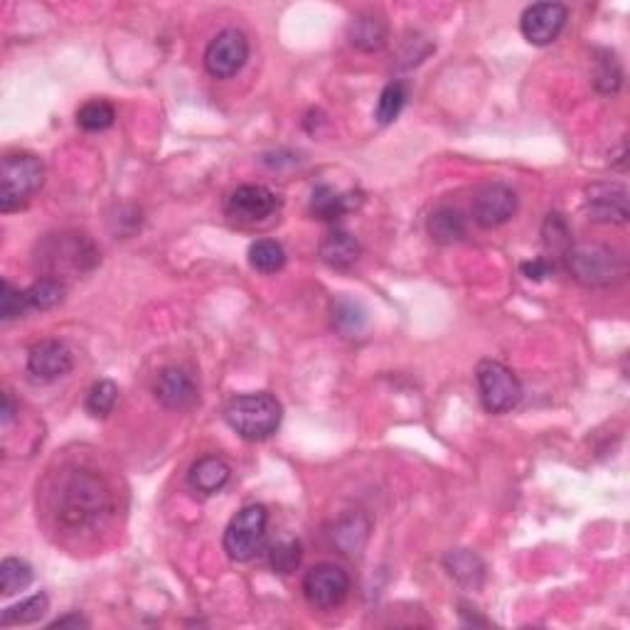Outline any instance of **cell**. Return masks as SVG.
Here are the masks:
<instances>
[{
    "label": "cell",
    "instance_id": "d590c367",
    "mask_svg": "<svg viewBox=\"0 0 630 630\" xmlns=\"http://www.w3.org/2000/svg\"><path fill=\"white\" fill-rule=\"evenodd\" d=\"M15 419V402L13 397H10V392L3 394V416H0V424H3V429H8L10 421Z\"/></svg>",
    "mask_w": 630,
    "mask_h": 630
},
{
    "label": "cell",
    "instance_id": "83f0119b",
    "mask_svg": "<svg viewBox=\"0 0 630 630\" xmlns=\"http://www.w3.org/2000/svg\"><path fill=\"white\" fill-rule=\"evenodd\" d=\"M116 402H119V387H116L111 379H99V382H94L92 389L87 392L84 407H87V411L94 419H104V416H109L111 411H114Z\"/></svg>",
    "mask_w": 630,
    "mask_h": 630
},
{
    "label": "cell",
    "instance_id": "d6a6232c",
    "mask_svg": "<svg viewBox=\"0 0 630 630\" xmlns=\"http://www.w3.org/2000/svg\"><path fill=\"white\" fill-rule=\"evenodd\" d=\"M23 313H28V306H25V291H18L10 281H3V284H0V318L15 320Z\"/></svg>",
    "mask_w": 630,
    "mask_h": 630
},
{
    "label": "cell",
    "instance_id": "1f68e13d",
    "mask_svg": "<svg viewBox=\"0 0 630 630\" xmlns=\"http://www.w3.org/2000/svg\"><path fill=\"white\" fill-rule=\"evenodd\" d=\"M596 89L603 94H616L623 84V69L613 55H608L596 64Z\"/></svg>",
    "mask_w": 630,
    "mask_h": 630
},
{
    "label": "cell",
    "instance_id": "6da1fadb",
    "mask_svg": "<svg viewBox=\"0 0 630 630\" xmlns=\"http://www.w3.org/2000/svg\"><path fill=\"white\" fill-rule=\"evenodd\" d=\"M111 512L109 488L89 471H74L55 495L57 522L67 530H87Z\"/></svg>",
    "mask_w": 630,
    "mask_h": 630
},
{
    "label": "cell",
    "instance_id": "ba28073f",
    "mask_svg": "<svg viewBox=\"0 0 630 630\" xmlns=\"http://www.w3.org/2000/svg\"><path fill=\"white\" fill-rule=\"evenodd\" d=\"M249 60V40L242 30L227 28L217 32L205 50V69L210 77L229 79Z\"/></svg>",
    "mask_w": 630,
    "mask_h": 630
},
{
    "label": "cell",
    "instance_id": "f546056e",
    "mask_svg": "<svg viewBox=\"0 0 630 630\" xmlns=\"http://www.w3.org/2000/svg\"><path fill=\"white\" fill-rule=\"evenodd\" d=\"M301 557L303 549L298 539H284V542H279L269 552L271 567H274V571H279V574H291V571H296L298 564H301Z\"/></svg>",
    "mask_w": 630,
    "mask_h": 630
},
{
    "label": "cell",
    "instance_id": "30bf717a",
    "mask_svg": "<svg viewBox=\"0 0 630 630\" xmlns=\"http://www.w3.org/2000/svg\"><path fill=\"white\" fill-rule=\"evenodd\" d=\"M567 20H569L567 5L535 3L522 13L520 30L530 45L544 47V45H552V42L562 35Z\"/></svg>",
    "mask_w": 630,
    "mask_h": 630
},
{
    "label": "cell",
    "instance_id": "4dcf8cb0",
    "mask_svg": "<svg viewBox=\"0 0 630 630\" xmlns=\"http://www.w3.org/2000/svg\"><path fill=\"white\" fill-rule=\"evenodd\" d=\"M542 237L547 249H552V252H559L564 256L571 249V229L562 215H549L544 220Z\"/></svg>",
    "mask_w": 630,
    "mask_h": 630
},
{
    "label": "cell",
    "instance_id": "8992f818",
    "mask_svg": "<svg viewBox=\"0 0 630 630\" xmlns=\"http://www.w3.org/2000/svg\"><path fill=\"white\" fill-rule=\"evenodd\" d=\"M266 530H269V512L264 505L242 507L224 530V552L234 562H252L264 549Z\"/></svg>",
    "mask_w": 630,
    "mask_h": 630
},
{
    "label": "cell",
    "instance_id": "e0dca14e",
    "mask_svg": "<svg viewBox=\"0 0 630 630\" xmlns=\"http://www.w3.org/2000/svg\"><path fill=\"white\" fill-rule=\"evenodd\" d=\"M229 475H232V468H229L220 456H205L200 458V461L192 463L188 483L192 490H197V493L215 495L229 483Z\"/></svg>",
    "mask_w": 630,
    "mask_h": 630
},
{
    "label": "cell",
    "instance_id": "e575fe53",
    "mask_svg": "<svg viewBox=\"0 0 630 630\" xmlns=\"http://www.w3.org/2000/svg\"><path fill=\"white\" fill-rule=\"evenodd\" d=\"M50 628L55 630V628H89V621L87 618H82L79 616V613H69V616H64V618H57L55 623H50Z\"/></svg>",
    "mask_w": 630,
    "mask_h": 630
},
{
    "label": "cell",
    "instance_id": "603a6c76",
    "mask_svg": "<svg viewBox=\"0 0 630 630\" xmlns=\"http://www.w3.org/2000/svg\"><path fill=\"white\" fill-rule=\"evenodd\" d=\"M407 99H409L407 82H389L377 99L375 119L382 126L394 124V121L399 119V114H402L404 106H407Z\"/></svg>",
    "mask_w": 630,
    "mask_h": 630
},
{
    "label": "cell",
    "instance_id": "d4e9b609",
    "mask_svg": "<svg viewBox=\"0 0 630 630\" xmlns=\"http://www.w3.org/2000/svg\"><path fill=\"white\" fill-rule=\"evenodd\" d=\"M249 264L259 274H276L286 264L284 247L279 242H274V239H256L252 247H249Z\"/></svg>",
    "mask_w": 630,
    "mask_h": 630
},
{
    "label": "cell",
    "instance_id": "5bb4252c",
    "mask_svg": "<svg viewBox=\"0 0 630 630\" xmlns=\"http://www.w3.org/2000/svg\"><path fill=\"white\" fill-rule=\"evenodd\" d=\"M586 212L594 222L623 224L628 220V190L618 183H594L586 188Z\"/></svg>",
    "mask_w": 630,
    "mask_h": 630
},
{
    "label": "cell",
    "instance_id": "8fae6325",
    "mask_svg": "<svg viewBox=\"0 0 630 630\" xmlns=\"http://www.w3.org/2000/svg\"><path fill=\"white\" fill-rule=\"evenodd\" d=\"M72 350L60 340H42L28 352V375L40 384L57 382L72 372Z\"/></svg>",
    "mask_w": 630,
    "mask_h": 630
},
{
    "label": "cell",
    "instance_id": "5b68a950",
    "mask_svg": "<svg viewBox=\"0 0 630 630\" xmlns=\"http://www.w3.org/2000/svg\"><path fill=\"white\" fill-rule=\"evenodd\" d=\"M45 165L32 153H10L0 165V210L13 212L42 188Z\"/></svg>",
    "mask_w": 630,
    "mask_h": 630
},
{
    "label": "cell",
    "instance_id": "7a4b0ae2",
    "mask_svg": "<svg viewBox=\"0 0 630 630\" xmlns=\"http://www.w3.org/2000/svg\"><path fill=\"white\" fill-rule=\"evenodd\" d=\"M37 264L45 269V276L64 281V276H82L94 271L99 264V249L87 234H50L37 247Z\"/></svg>",
    "mask_w": 630,
    "mask_h": 630
},
{
    "label": "cell",
    "instance_id": "7c38bea8",
    "mask_svg": "<svg viewBox=\"0 0 630 630\" xmlns=\"http://www.w3.org/2000/svg\"><path fill=\"white\" fill-rule=\"evenodd\" d=\"M281 200L264 185H242L227 197V215L237 222H264L279 210Z\"/></svg>",
    "mask_w": 630,
    "mask_h": 630
},
{
    "label": "cell",
    "instance_id": "d6986e66",
    "mask_svg": "<svg viewBox=\"0 0 630 630\" xmlns=\"http://www.w3.org/2000/svg\"><path fill=\"white\" fill-rule=\"evenodd\" d=\"M360 242L345 229H333L328 237L320 242V259L333 269H350L360 259Z\"/></svg>",
    "mask_w": 630,
    "mask_h": 630
},
{
    "label": "cell",
    "instance_id": "3957f363",
    "mask_svg": "<svg viewBox=\"0 0 630 630\" xmlns=\"http://www.w3.org/2000/svg\"><path fill=\"white\" fill-rule=\"evenodd\" d=\"M224 419L247 441H266L279 431L284 407L269 392L239 394L224 409Z\"/></svg>",
    "mask_w": 630,
    "mask_h": 630
},
{
    "label": "cell",
    "instance_id": "52a82bcc",
    "mask_svg": "<svg viewBox=\"0 0 630 630\" xmlns=\"http://www.w3.org/2000/svg\"><path fill=\"white\" fill-rule=\"evenodd\" d=\"M480 402L490 414H507L520 404L522 384L510 367L498 360H483L475 367Z\"/></svg>",
    "mask_w": 630,
    "mask_h": 630
},
{
    "label": "cell",
    "instance_id": "4316f807",
    "mask_svg": "<svg viewBox=\"0 0 630 630\" xmlns=\"http://www.w3.org/2000/svg\"><path fill=\"white\" fill-rule=\"evenodd\" d=\"M32 567L25 559L8 557L0 564V591L3 596H15L32 584Z\"/></svg>",
    "mask_w": 630,
    "mask_h": 630
},
{
    "label": "cell",
    "instance_id": "cb8c5ba5",
    "mask_svg": "<svg viewBox=\"0 0 630 630\" xmlns=\"http://www.w3.org/2000/svg\"><path fill=\"white\" fill-rule=\"evenodd\" d=\"M47 611H50V599H47L45 594H35V596H30V599L15 603V606L5 608L0 623H3L5 628L8 626H30V623L40 621V618L45 616Z\"/></svg>",
    "mask_w": 630,
    "mask_h": 630
},
{
    "label": "cell",
    "instance_id": "7402d4cb",
    "mask_svg": "<svg viewBox=\"0 0 630 630\" xmlns=\"http://www.w3.org/2000/svg\"><path fill=\"white\" fill-rule=\"evenodd\" d=\"M67 296V284L52 276H42L30 288H25V306L28 311H50L60 306Z\"/></svg>",
    "mask_w": 630,
    "mask_h": 630
},
{
    "label": "cell",
    "instance_id": "44dd1931",
    "mask_svg": "<svg viewBox=\"0 0 630 630\" xmlns=\"http://www.w3.org/2000/svg\"><path fill=\"white\" fill-rule=\"evenodd\" d=\"M426 229H429L431 239H434L436 244H446L448 247V244H456L466 237V217H463V212L456 210V207H439V210L429 217Z\"/></svg>",
    "mask_w": 630,
    "mask_h": 630
},
{
    "label": "cell",
    "instance_id": "4fadbf2b",
    "mask_svg": "<svg viewBox=\"0 0 630 630\" xmlns=\"http://www.w3.org/2000/svg\"><path fill=\"white\" fill-rule=\"evenodd\" d=\"M517 212V195L507 185H485L473 197V220L485 229L510 222Z\"/></svg>",
    "mask_w": 630,
    "mask_h": 630
},
{
    "label": "cell",
    "instance_id": "ac0fdd59",
    "mask_svg": "<svg viewBox=\"0 0 630 630\" xmlns=\"http://www.w3.org/2000/svg\"><path fill=\"white\" fill-rule=\"evenodd\" d=\"M362 202V197L357 192H338L333 190L330 185H318L313 190V200H311V210L318 220L325 222H335L340 217L347 215V212L355 210L357 205Z\"/></svg>",
    "mask_w": 630,
    "mask_h": 630
},
{
    "label": "cell",
    "instance_id": "f1b7e54d",
    "mask_svg": "<svg viewBox=\"0 0 630 630\" xmlns=\"http://www.w3.org/2000/svg\"><path fill=\"white\" fill-rule=\"evenodd\" d=\"M333 318H335V325H338V328L343 330V333H347V335L360 333V330L365 328V323H367L365 308H362L360 303L350 301V298H345V301L335 303Z\"/></svg>",
    "mask_w": 630,
    "mask_h": 630
},
{
    "label": "cell",
    "instance_id": "9a60e30c",
    "mask_svg": "<svg viewBox=\"0 0 630 630\" xmlns=\"http://www.w3.org/2000/svg\"><path fill=\"white\" fill-rule=\"evenodd\" d=\"M153 394L165 409L180 411L197 402V384L183 367H165V370H160Z\"/></svg>",
    "mask_w": 630,
    "mask_h": 630
},
{
    "label": "cell",
    "instance_id": "277c9868",
    "mask_svg": "<svg viewBox=\"0 0 630 630\" xmlns=\"http://www.w3.org/2000/svg\"><path fill=\"white\" fill-rule=\"evenodd\" d=\"M571 279L586 288H608L626 276V256L606 244H571L564 254Z\"/></svg>",
    "mask_w": 630,
    "mask_h": 630
},
{
    "label": "cell",
    "instance_id": "ffe728a7",
    "mask_svg": "<svg viewBox=\"0 0 630 630\" xmlns=\"http://www.w3.org/2000/svg\"><path fill=\"white\" fill-rule=\"evenodd\" d=\"M443 564H446L448 574H451L461 586L478 589V586L483 584L485 564L480 562L478 554H473L471 549H453V552L446 554Z\"/></svg>",
    "mask_w": 630,
    "mask_h": 630
},
{
    "label": "cell",
    "instance_id": "836d02e7",
    "mask_svg": "<svg viewBox=\"0 0 630 630\" xmlns=\"http://www.w3.org/2000/svg\"><path fill=\"white\" fill-rule=\"evenodd\" d=\"M552 271H554V264L547 259H532V261H527V264H522V274H525L527 279H535V281L547 279Z\"/></svg>",
    "mask_w": 630,
    "mask_h": 630
},
{
    "label": "cell",
    "instance_id": "484cf974",
    "mask_svg": "<svg viewBox=\"0 0 630 630\" xmlns=\"http://www.w3.org/2000/svg\"><path fill=\"white\" fill-rule=\"evenodd\" d=\"M114 121H116V109H114V104L106 99L87 101V104L77 111L79 128H84V131H89V133L106 131V128L114 126Z\"/></svg>",
    "mask_w": 630,
    "mask_h": 630
},
{
    "label": "cell",
    "instance_id": "2e32d148",
    "mask_svg": "<svg viewBox=\"0 0 630 630\" xmlns=\"http://www.w3.org/2000/svg\"><path fill=\"white\" fill-rule=\"evenodd\" d=\"M387 37H389L387 20H384V15L372 13V10L355 15V18L350 20V25H347V40H350V45L360 52L382 50V47L387 45Z\"/></svg>",
    "mask_w": 630,
    "mask_h": 630
},
{
    "label": "cell",
    "instance_id": "9c48e42d",
    "mask_svg": "<svg viewBox=\"0 0 630 630\" xmlns=\"http://www.w3.org/2000/svg\"><path fill=\"white\" fill-rule=\"evenodd\" d=\"M350 594V576L338 564H315L303 579V596L315 608L340 606Z\"/></svg>",
    "mask_w": 630,
    "mask_h": 630
}]
</instances>
